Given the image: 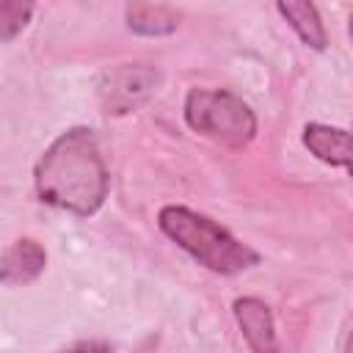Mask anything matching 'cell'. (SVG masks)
<instances>
[{
	"label": "cell",
	"mask_w": 353,
	"mask_h": 353,
	"mask_svg": "<svg viewBox=\"0 0 353 353\" xmlns=\"http://www.w3.org/2000/svg\"><path fill=\"white\" fill-rule=\"evenodd\" d=\"M276 11L287 19V25L298 33V39L312 50H325L328 36L323 28V19L312 3H279Z\"/></svg>",
	"instance_id": "obj_9"
},
{
	"label": "cell",
	"mask_w": 353,
	"mask_h": 353,
	"mask_svg": "<svg viewBox=\"0 0 353 353\" xmlns=\"http://www.w3.org/2000/svg\"><path fill=\"white\" fill-rule=\"evenodd\" d=\"M47 268V251L30 240H14L3 254H0V284L6 287H25L36 281Z\"/></svg>",
	"instance_id": "obj_6"
},
{
	"label": "cell",
	"mask_w": 353,
	"mask_h": 353,
	"mask_svg": "<svg viewBox=\"0 0 353 353\" xmlns=\"http://www.w3.org/2000/svg\"><path fill=\"white\" fill-rule=\"evenodd\" d=\"M160 83V72L154 66L146 63H119L102 72L99 77V102L105 108V113L121 116L130 113L135 108H141Z\"/></svg>",
	"instance_id": "obj_4"
},
{
	"label": "cell",
	"mask_w": 353,
	"mask_h": 353,
	"mask_svg": "<svg viewBox=\"0 0 353 353\" xmlns=\"http://www.w3.org/2000/svg\"><path fill=\"white\" fill-rule=\"evenodd\" d=\"M232 314H234L251 353H281L273 312L262 298H254V295L237 298L232 303Z\"/></svg>",
	"instance_id": "obj_5"
},
{
	"label": "cell",
	"mask_w": 353,
	"mask_h": 353,
	"mask_svg": "<svg viewBox=\"0 0 353 353\" xmlns=\"http://www.w3.org/2000/svg\"><path fill=\"white\" fill-rule=\"evenodd\" d=\"M61 353H113V350H110V345L102 342V339H83V342L69 345V347L61 350Z\"/></svg>",
	"instance_id": "obj_11"
},
{
	"label": "cell",
	"mask_w": 353,
	"mask_h": 353,
	"mask_svg": "<svg viewBox=\"0 0 353 353\" xmlns=\"http://www.w3.org/2000/svg\"><path fill=\"white\" fill-rule=\"evenodd\" d=\"M33 185L44 204L80 218L94 215L105 204L110 188L108 165L94 130L72 127L61 132L39 157Z\"/></svg>",
	"instance_id": "obj_1"
},
{
	"label": "cell",
	"mask_w": 353,
	"mask_h": 353,
	"mask_svg": "<svg viewBox=\"0 0 353 353\" xmlns=\"http://www.w3.org/2000/svg\"><path fill=\"white\" fill-rule=\"evenodd\" d=\"M33 17V3L22 0H0V41L17 39Z\"/></svg>",
	"instance_id": "obj_10"
},
{
	"label": "cell",
	"mask_w": 353,
	"mask_h": 353,
	"mask_svg": "<svg viewBox=\"0 0 353 353\" xmlns=\"http://www.w3.org/2000/svg\"><path fill=\"white\" fill-rule=\"evenodd\" d=\"M185 121L193 132L226 149H243L256 135L254 110L226 88H190L185 97Z\"/></svg>",
	"instance_id": "obj_3"
},
{
	"label": "cell",
	"mask_w": 353,
	"mask_h": 353,
	"mask_svg": "<svg viewBox=\"0 0 353 353\" xmlns=\"http://www.w3.org/2000/svg\"><path fill=\"white\" fill-rule=\"evenodd\" d=\"M127 28L138 36H168L179 28V11L168 6H152V3H132L124 8Z\"/></svg>",
	"instance_id": "obj_8"
},
{
	"label": "cell",
	"mask_w": 353,
	"mask_h": 353,
	"mask_svg": "<svg viewBox=\"0 0 353 353\" xmlns=\"http://www.w3.org/2000/svg\"><path fill=\"white\" fill-rule=\"evenodd\" d=\"M157 226L168 240H174L182 251H188L199 265H204L212 273L234 276L259 265V254L251 245H245L218 221L196 210L168 204L160 210Z\"/></svg>",
	"instance_id": "obj_2"
},
{
	"label": "cell",
	"mask_w": 353,
	"mask_h": 353,
	"mask_svg": "<svg viewBox=\"0 0 353 353\" xmlns=\"http://www.w3.org/2000/svg\"><path fill=\"white\" fill-rule=\"evenodd\" d=\"M303 146L323 163L336 168H350V132L345 127H331L312 121L303 127Z\"/></svg>",
	"instance_id": "obj_7"
}]
</instances>
